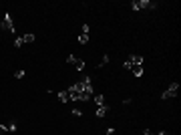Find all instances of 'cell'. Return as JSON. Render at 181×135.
<instances>
[{
	"mask_svg": "<svg viewBox=\"0 0 181 135\" xmlns=\"http://www.w3.org/2000/svg\"><path fill=\"white\" fill-rule=\"evenodd\" d=\"M0 26H2V22H0Z\"/></svg>",
	"mask_w": 181,
	"mask_h": 135,
	"instance_id": "cb8c5ba5",
	"label": "cell"
},
{
	"mask_svg": "<svg viewBox=\"0 0 181 135\" xmlns=\"http://www.w3.org/2000/svg\"><path fill=\"white\" fill-rule=\"evenodd\" d=\"M8 131V129H6V125H2V123H0V133H6Z\"/></svg>",
	"mask_w": 181,
	"mask_h": 135,
	"instance_id": "44dd1931",
	"label": "cell"
},
{
	"mask_svg": "<svg viewBox=\"0 0 181 135\" xmlns=\"http://www.w3.org/2000/svg\"><path fill=\"white\" fill-rule=\"evenodd\" d=\"M72 67H75L77 71H83V69H85V61H83V58H77V61H75V65H72Z\"/></svg>",
	"mask_w": 181,
	"mask_h": 135,
	"instance_id": "30bf717a",
	"label": "cell"
},
{
	"mask_svg": "<svg viewBox=\"0 0 181 135\" xmlns=\"http://www.w3.org/2000/svg\"><path fill=\"white\" fill-rule=\"evenodd\" d=\"M155 6H157V2H153V0H133L131 2L133 10H147V8H155Z\"/></svg>",
	"mask_w": 181,
	"mask_h": 135,
	"instance_id": "7a4b0ae2",
	"label": "cell"
},
{
	"mask_svg": "<svg viewBox=\"0 0 181 135\" xmlns=\"http://www.w3.org/2000/svg\"><path fill=\"white\" fill-rule=\"evenodd\" d=\"M2 28H4V30H8V32H14V22H12V16H10V14H4V18H2Z\"/></svg>",
	"mask_w": 181,
	"mask_h": 135,
	"instance_id": "277c9868",
	"label": "cell"
},
{
	"mask_svg": "<svg viewBox=\"0 0 181 135\" xmlns=\"http://www.w3.org/2000/svg\"><path fill=\"white\" fill-rule=\"evenodd\" d=\"M177 91H179V85H177V83H171V85L161 93V99H171V97H177Z\"/></svg>",
	"mask_w": 181,
	"mask_h": 135,
	"instance_id": "3957f363",
	"label": "cell"
},
{
	"mask_svg": "<svg viewBox=\"0 0 181 135\" xmlns=\"http://www.w3.org/2000/svg\"><path fill=\"white\" fill-rule=\"evenodd\" d=\"M14 77H16V79H22V77H24V71H16Z\"/></svg>",
	"mask_w": 181,
	"mask_h": 135,
	"instance_id": "d6986e66",
	"label": "cell"
},
{
	"mask_svg": "<svg viewBox=\"0 0 181 135\" xmlns=\"http://www.w3.org/2000/svg\"><path fill=\"white\" fill-rule=\"evenodd\" d=\"M6 129H8L10 133H12V131H16V123H14V121H12V123H8V125H6Z\"/></svg>",
	"mask_w": 181,
	"mask_h": 135,
	"instance_id": "e0dca14e",
	"label": "cell"
},
{
	"mask_svg": "<svg viewBox=\"0 0 181 135\" xmlns=\"http://www.w3.org/2000/svg\"><path fill=\"white\" fill-rule=\"evenodd\" d=\"M95 103H97V107L107 105V103H105V95H95Z\"/></svg>",
	"mask_w": 181,
	"mask_h": 135,
	"instance_id": "9c48e42d",
	"label": "cell"
},
{
	"mask_svg": "<svg viewBox=\"0 0 181 135\" xmlns=\"http://www.w3.org/2000/svg\"><path fill=\"white\" fill-rule=\"evenodd\" d=\"M58 99L63 101V103H68V101H71V99H68V93H67V91H58Z\"/></svg>",
	"mask_w": 181,
	"mask_h": 135,
	"instance_id": "8fae6325",
	"label": "cell"
},
{
	"mask_svg": "<svg viewBox=\"0 0 181 135\" xmlns=\"http://www.w3.org/2000/svg\"><path fill=\"white\" fill-rule=\"evenodd\" d=\"M75 61H77L75 54H68V57H67V63H68V65H75Z\"/></svg>",
	"mask_w": 181,
	"mask_h": 135,
	"instance_id": "2e32d148",
	"label": "cell"
},
{
	"mask_svg": "<svg viewBox=\"0 0 181 135\" xmlns=\"http://www.w3.org/2000/svg\"><path fill=\"white\" fill-rule=\"evenodd\" d=\"M107 113H109V107H107V105H101V107H97V117H99V119H103Z\"/></svg>",
	"mask_w": 181,
	"mask_h": 135,
	"instance_id": "ba28073f",
	"label": "cell"
},
{
	"mask_svg": "<svg viewBox=\"0 0 181 135\" xmlns=\"http://www.w3.org/2000/svg\"><path fill=\"white\" fill-rule=\"evenodd\" d=\"M107 135H115V129H113V127H109V129H107Z\"/></svg>",
	"mask_w": 181,
	"mask_h": 135,
	"instance_id": "7402d4cb",
	"label": "cell"
},
{
	"mask_svg": "<svg viewBox=\"0 0 181 135\" xmlns=\"http://www.w3.org/2000/svg\"><path fill=\"white\" fill-rule=\"evenodd\" d=\"M129 71H131L135 77H141V75H143V65H131V67H129Z\"/></svg>",
	"mask_w": 181,
	"mask_h": 135,
	"instance_id": "52a82bcc",
	"label": "cell"
},
{
	"mask_svg": "<svg viewBox=\"0 0 181 135\" xmlns=\"http://www.w3.org/2000/svg\"><path fill=\"white\" fill-rule=\"evenodd\" d=\"M77 40H79L81 44H87V43H89V35H85V32H81V35H79V39H77Z\"/></svg>",
	"mask_w": 181,
	"mask_h": 135,
	"instance_id": "7c38bea8",
	"label": "cell"
},
{
	"mask_svg": "<svg viewBox=\"0 0 181 135\" xmlns=\"http://www.w3.org/2000/svg\"><path fill=\"white\" fill-rule=\"evenodd\" d=\"M89 30H90L89 24H83V32H85V35H89Z\"/></svg>",
	"mask_w": 181,
	"mask_h": 135,
	"instance_id": "ffe728a7",
	"label": "cell"
},
{
	"mask_svg": "<svg viewBox=\"0 0 181 135\" xmlns=\"http://www.w3.org/2000/svg\"><path fill=\"white\" fill-rule=\"evenodd\" d=\"M107 63H109V54H103V61L99 63V69H103V67H105Z\"/></svg>",
	"mask_w": 181,
	"mask_h": 135,
	"instance_id": "9a60e30c",
	"label": "cell"
},
{
	"mask_svg": "<svg viewBox=\"0 0 181 135\" xmlns=\"http://www.w3.org/2000/svg\"><path fill=\"white\" fill-rule=\"evenodd\" d=\"M67 93H68V99H71V101H81V93H79V89H77V85L68 87Z\"/></svg>",
	"mask_w": 181,
	"mask_h": 135,
	"instance_id": "8992f818",
	"label": "cell"
},
{
	"mask_svg": "<svg viewBox=\"0 0 181 135\" xmlns=\"http://www.w3.org/2000/svg\"><path fill=\"white\" fill-rule=\"evenodd\" d=\"M14 46H16V49L24 46V40H22V36H16V39H14Z\"/></svg>",
	"mask_w": 181,
	"mask_h": 135,
	"instance_id": "5bb4252c",
	"label": "cell"
},
{
	"mask_svg": "<svg viewBox=\"0 0 181 135\" xmlns=\"http://www.w3.org/2000/svg\"><path fill=\"white\" fill-rule=\"evenodd\" d=\"M75 85L81 93V101H89L93 97V81H90V77H83V81L75 83Z\"/></svg>",
	"mask_w": 181,
	"mask_h": 135,
	"instance_id": "6da1fadb",
	"label": "cell"
},
{
	"mask_svg": "<svg viewBox=\"0 0 181 135\" xmlns=\"http://www.w3.org/2000/svg\"><path fill=\"white\" fill-rule=\"evenodd\" d=\"M22 40H24V44L34 43V35H32V32H28V35H24V36H22Z\"/></svg>",
	"mask_w": 181,
	"mask_h": 135,
	"instance_id": "4fadbf2b",
	"label": "cell"
},
{
	"mask_svg": "<svg viewBox=\"0 0 181 135\" xmlns=\"http://www.w3.org/2000/svg\"><path fill=\"white\" fill-rule=\"evenodd\" d=\"M131 65H143V57L141 54H133L129 61H125V69H129Z\"/></svg>",
	"mask_w": 181,
	"mask_h": 135,
	"instance_id": "5b68a950",
	"label": "cell"
},
{
	"mask_svg": "<svg viewBox=\"0 0 181 135\" xmlns=\"http://www.w3.org/2000/svg\"><path fill=\"white\" fill-rule=\"evenodd\" d=\"M72 115H75V117H81V115H83V111H81V109H72Z\"/></svg>",
	"mask_w": 181,
	"mask_h": 135,
	"instance_id": "ac0fdd59",
	"label": "cell"
},
{
	"mask_svg": "<svg viewBox=\"0 0 181 135\" xmlns=\"http://www.w3.org/2000/svg\"><path fill=\"white\" fill-rule=\"evenodd\" d=\"M143 135H157V133H153L151 129H145V133H143Z\"/></svg>",
	"mask_w": 181,
	"mask_h": 135,
	"instance_id": "603a6c76",
	"label": "cell"
}]
</instances>
